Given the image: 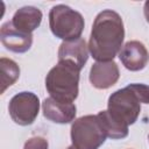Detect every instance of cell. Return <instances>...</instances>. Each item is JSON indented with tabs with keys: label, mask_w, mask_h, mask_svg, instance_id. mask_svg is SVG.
<instances>
[{
	"label": "cell",
	"mask_w": 149,
	"mask_h": 149,
	"mask_svg": "<svg viewBox=\"0 0 149 149\" xmlns=\"http://www.w3.org/2000/svg\"><path fill=\"white\" fill-rule=\"evenodd\" d=\"M125 38L121 16L112 10L100 12L93 22L88 50L97 62H111L120 52Z\"/></svg>",
	"instance_id": "obj_1"
},
{
	"label": "cell",
	"mask_w": 149,
	"mask_h": 149,
	"mask_svg": "<svg viewBox=\"0 0 149 149\" xmlns=\"http://www.w3.org/2000/svg\"><path fill=\"white\" fill-rule=\"evenodd\" d=\"M79 74L78 66L66 61H58L45 77V88L50 97L62 102L76 100L79 92Z\"/></svg>",
	"instance_id": "obj_2"
},
{
	"label": "cell",
	"mask_w": 149,
	"mask_h": 149,
	"mask_svg": "<svg viewBox=\"0 0 149 149\" xmlns=\"http://www.w3.org/2000/svg\"><path fill=\"white\" fill-rule=\"evenodd\" d=\"M49 26L56 37L71 41L80 38L85 22L79 12L65 5H56L49 12Z\"/></svg>",
	"instance_id": "obj_3"
},
{
	"label": "cell",
	"mask_w": 149,
	"mask_h": 149,
	"mask_svg": "<svg viewBox=\"0 0 149 149\" xmlns=\"http://www.w3.org/2000/svg\"><path fill=\"white\" fill-rule=\"evenodd\" d=\"M106 139L107 134L98 115L78 118L71 126V141L77 149H99Z\"/></svg>",
	"instance_id": "obj_4"
},
{
	"label": "cell",
	"mask_w": 149,
	"mask_h": 149,
	"mask_svg": "<svg viewBox=\"0 0 149 149\" xmlns=\"http://www.w3.org/2000/svg\"><path fill=\"white\" fill-rule=\"evenodd\" d=\"M107 111L112 118L126 126H129L135 123L137 120L141 112V102L126 86L109 95Z\"/></svg>",
	"instance_id": "obj_5"
},
{
	"label": "cell",
	"mask_w": 149,
	"mask_h": 149,
	"mask_svg": "<svg viewBox=\"0 0 149 149\" xmlns=\"http://www.w3.org/2000/svg\"><path fill=\"white\" fill-rule=\"evenodd\" d=\"M40 100L33 92H20L15 94L8 105V112L12 120L20 126L31 125L38 115Z\"/></svg>",
	"instance_id": "obj_6"
},
{
	"label": "cell",
	"mask_w": 149,
	"mask_h": 149,
	"mask_svg": "<svg viewBox=\"0 0 149 149\" xmlns=\"http://www.w3.org/2000/svg\"><path fill=\"white\" fill-rule=\"evenodd\" d=\"M119 58L123 66L130 71H140L144 69L149 62V52L140 41H129L122 45Z\"/></svg>",
	"instance_id": "obj_7"
},
{
	"label": "cell",
	"mask_w": 149,
	"mask_h": 149,
	"mask_svg": "<svg viewBox=\"0 0 149 149\" xmlns=\"http://www.w3.org/2000/svg\"><path fill=\"white\" fill-rule=\"evenodd\" d=\"M0 40L7 50L16 54L28 51L33 44V35L17 30L13 26L12 21H8L1 26Z\"/></svg>",
	"instance_id": "obj_8"
},
{
	"label": "cell",
	"mask_w": 149,
	"mask_h": 149,
	"mask_svg": "<svg viewBox=\"0 0 149 149\" xmlns=\"http://www.w3.org/2000/svg\"><path fill=\"white\" fill-rule=\"evenodd\" d=\"M120 77L118 64L111 62H95L90 70V81L93 87L106 90L113 86Z\"/></svg>",
	"instance_id": "obj_9"
},
{
	"label": "cell",
	"mask_w": 149,
	"mask_h": 149,
	"mask_svg": "<svg viewBox=\"0 0 149 149\" xmlns=\"http://www.w3.org/2000/svg\"><path fill=\"white\" fill-rule=\"evenodd\" d=\"M42 111L44 118L49 121L64 125L73 121L77 108L73 102H62L49 97L43 100Z\"/></svg>",
	"instance_id": "obj_10"
},
{
	"label": "cell",
	"mask_w": 149,
	"mask_h": 149,
	"mask_svg": "<svg viewBox=\"0 0 149 149\" xmlns=\"http://www.w3.org/2000/svg\"><path fill=\"white\" fill-rule=\"evenodd\" d=\"M88 45L83 38L64 41L58 49V61L70 62L81 70L88 59Z\"/></svg>",
	"instance_id": "obj_11"
},
{
	"label": "cell",
	"mask_w": 149,
	"mask_h": 149,
	"mask_svg": "<svg viewBox=\"0 0 149 149\" xmlns=\"http://www.w3.org/2000/svg\"><path fill=\"white\" fill-rule=\"evenodd\" d=\"M42 21V12L33 6H24L17 9L12 19L13 26L26 34H31Z\"/></svg>",
	"instance_id": "obj_12"
},
{
	"label": "cell",
	"mask_w": 149,
	"mask_h": 149,
	"mask_svg": "<svg viewBox=\"0 0 149 149\" xmlns=\"http://www.w3.org/2000/svg\"><path fill=\"white\" fill-rule=\"evenodd\" d=\"M97 115L107 134V137L112 140H119V139H125L128 135V126L112 118L108 111H101Z\"/></svg>",
	"instance_id": "obj_13"
},
{
	"label": "cell",
	"mask_w": 149,
	"mask_h": 149,
	"mask_svg": "<svg viewBox=\"0 0 149 149\" xmlns=\"http://www.w3.org/2000/svg\"><path fill=\"white\" fill-rule=\"evenodd\" d=\"M0 71H1V93H3L9 86H12L20 77L19 65L6 57L0 59Z\"/></svg>",
	"instance_id": "obj_14"
},
{
	"label": "cell",
	"mask_w": 149,
	"mask_h": 149,
	"mask_svg": "<svg viewBox=\"0 0 149 149\" xmlns=\"http://www.w3.org/2000/svg\"><path fill=\"white\" fill-rule=\"evenodd\" d=\"M127 87L136 95L141 104H149V85L133 83L127 85Z\"/></svg>",
	"instance_id": "obj_15"
},
{
	"label": "cell",
	"mask_w": 149,
	"mask_h": 149,
	"mask_svg": "<svg viewBox=\"0 0 149 149\" xmlns=\"http://www.w3.org/2000/svg\"><path fill=\"white\" fill-rule=\"evenodd\" d=\"M49 144L48 141L42 136H34L30 137L26 143L23 149H48Z\"/></svg>",
	"instance_id": "obj_16"
},
{
	"label": "cell",
	"mask_w": 149,
	"mask_h": 149,
	"mask_svg": "<svg viewBox=\"0 0 149 149\" xmlns=\"http://www.w3.org/2000/svg\"><path fill=\"white\" fill-rule=\"evenodd\" d=\"M143 13H144V17H146L147 22L149 23V0L144 2V7H143Z\"/></svg>",
	"instance_id": "obj_17"
},
{
	"label": "cell",
	"mask_w": 149,
	"mask_h": 149,
	"mask_svg": "<svg viewBox=\"0 0 149 149\" xmlns=\"http://www.w3.org/2000/svg\"><path fill=\"white\" fill-rule=\"evenodd\" d=\"M68 149H77V148H76V147H73V146H70Z\"/></svg>",
	"instance_id": "obj_18"
},
{
	"label": "cell",
	"mask_w": 149,
	"mask_h": 149,
	"mask_svg": "<svg viewBox=\"0 0 149 149\" xmlns=\"http://www.w3.org/2000/svg\"><path fill=\"white\" fill-rule=\"evenodd\" d=\"M148 140H149V135H148Z\"/></svg>",
	"instance_id": "obj_19"
}]
</instances>
